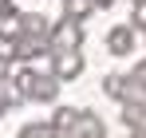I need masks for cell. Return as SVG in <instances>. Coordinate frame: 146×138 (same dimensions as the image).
Listing matches in <instances>:
<instances>
[{"mask_svg":"<svg viewBox=\"0 0 146 138\" xmlns=\"http://www.w3.org/2000/svg\"><path fill=\"white\" fill-rule=\"evenodd\" d=\"M83 40H87V32H83V20H75V16H63V20H55L48 28L51 51H59V47H83Z\"/></svg>","mask_w":146,"mask_h":138,"instance_id":"obj_1","label":"cell"},{"mask_svg":"<svg viewBox=\"0 0 146 138\" xmlns=\"http://www.w3.org/2000/svg\"><path fill=\"white\" fill-rule=\"evenodd\" d=\"M48 71L59 83L79 79V75H83V47H59V51H51V67Z\"/></svg>","mask_w":146,"mask_h":138,"instance_id":"obj_2","label":"cell"},{"mask_svg":"<svg viewBox=\"0 0 146 138\" xmlns=\"http://www.w3.org/2000/svg\"><path fill=\"white\" fill-rule=\"evenodd\" d=\"M107 134V126H103V118L95 115V111H79V118L71 122V130L63 138H103Z\"/></svg>","mask_w":146,"mask_h":138,"instance_id":"obj_3","label":"cell"},{"mask_svg":"<svg viewBox=\"0 0 146 138\" xmlns=\"http://www.w3.org/2000/svg\"><path fill=\"white\" fill-rule=\"evenodd\" d=\"M107 51L111 55H130L134 51V24H115L107 32Z\"/></svg>","mask_w":146,"mask_h":138,"instance_id":"obj_4","label":"cell"},{"mask_svg":"<svg viewBox=\"0 0 146 138\" xmlns=\"http://www.w3.org/2000/svg\"><path fill=\"white\" fill-rule=\"evenodd\" d=\"M130 91H134V79H130V75H107V79H103V95L115 99V103H122Z\"/></svg>","mask_w":146,"mask_h":138,"instance_id":"obj_5","label":"cell"},{"mask_svg":"<svg viewBox=\"0 0 146 138\" xmlns=\"http://www.w3.org/2000/svg\"><path fill=\"white\" fill-rule=\"evenodd\" d=\"M16 138H63L51 122H24L20 130H16Z\"/></svg>","mask_w":146,"mask_h":138,"instance_id":"obj_6","label":"cell"},{"mask_svg":"<svg viewBox=\"0 0 146 138\" xmlns=\"http://www.w3.org/2000/svg\"><path fill=\"white\" fill-rule=\"evenodd\" d=\"M48 16H40V12H20V32H32V36H48Z\"/></svg>","mask_w":146,"mask_h":138,"instance_id":"obj_7","label":"cell"},{"mask_svg":"<svg viewBox=\"0 0 146 138\" xmlns=\"http://www.w3.org/2000/svg\"><path fill=\"white\" fill-rule=\"evenodd\" d=\"M75 118H79V111H75V107H55V115L48 118L51 126H55V130H59V134H67V130H71V122Z\"/></svg>","mask_w":146,"mask_h":138,"instance_id":"obj_8","label":"cell"},{"mask_svg":"<svg viewBox=\"0 0 146 138\" xmlns=\"http://www.w3.org/2000/svg\"><path fill=\"white\" fill-rule=\"evenodd\" d=\"M95 12V0H63V16H75V20H87Z\"/></svg>","mask_w":146,"mask_h":138,"instance_id":"obj_9","label":"cell"},{"mask_svg":"<svg viewBox=\"0 0 146 138\" xmlns=\"http://www.w3.org/2000/svg\"><path fill=\"white\" fill-rule=\"evenodd\" d=\"M130 20H134V28H142V32H146V0H134V12H130Z\"/></svg>","mask_w":146,"mask_h":138,"instance_id":"obj_10","label":"cell"},{"mask_svg":"<svg viewBox=\"0 0 146 138\" xmlns=\"http://www.w3.org/2000/svg\"><path fill=\"white\" fill-rule=\"evenodd\" d=\"M8 75H12V55H8V51L0 47V83H4Z\"/></svg>","mask_w":146,"mask_h":138,"instance_id":"obj_11","label":"cell"},{"mask_svg":"<svg viewBox=\"0 0 146 138\" xmlns=\"http://www.w3.org/2000/svg\"><path fill=\"white\" fill-rule=\"evenodd\" d=\"M130 79H134L138 87H146V55H142V63H138V67L130 71Z\"/></svg>","mask_w":146,"mask_h":138,"instance_id":"obj_12","label":"cell"},{"mask_svg":"<svg viewBox=\"0 0 146 138\" xmlns=\"http://www.w3.org/2000/svg\"><path fill=\"white\" fill-rule=\"evenodd\" d=\"M12 111V99H8V91H0V118Z\"/></svg>","mask_w":146,"mask_h":138,"instance_id":"obj_13","label":"cell"},{"mask_svg":"<svg viewBox=\"0 0 146 138\" xmlns=\"http://www.w3.org/2000/svg\"><path fill=\"white\" fill-rule=\"evenodd\" d=\"M119 0H95V8H115Z\"/></svg>","mask_w":146,"mask_h":138,"instance_id":"obj_14","label":"cell"},{"mask_svg":"<svg viewBox=\"0 0 146 138\" xmlns=\"http://www.w3.org/2000/svg\"><path fill=\"white\" fill-rule=\"evenodd\" d=\"M8 4H12V0H0V12H4V8H8Z\"/></svg>","mask_w":146,"mask_h":138,"instance_id":"obj_15","label":"cell"}]
</instances>
